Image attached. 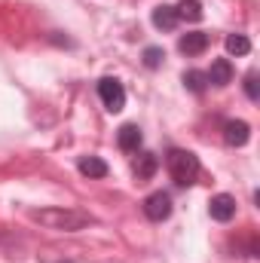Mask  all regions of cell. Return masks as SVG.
I'll return each instance as SVG.
<instances>
[{
  "label": "cell",
  "instance_id": "obj_6",
  "mask_svg": "<svg viewBox=\"0 0 260 263\" xmlns=\"http://www.w3.org/2000/svg\"><path fill=\"white\" fill-rule=\"evenodd\" d=\"M156 168H159V159H156V153L138 150V156L132 159V172H135V178H138V181H150V178L156 175Z\"/></svg>",
  "mask_w": 260,
  "mask_h": 263
},
{
  "label": "cell",
  "instance_id": "obj_16",
  "mask_svg": "<svg viewBox=\"0 0 260 263\" xmlns=\"http://www.w3.org/2000/svg\"><path fill=\"white\" fill-rule=\"evenodd\" d=\"M162 59H165V52H162L159 46H147V49H144V65L150 67V70H156V67L162 65Z\"/></svg>",
  "mask_w": 260,
  "mask_h": 263
},
{
  "label": "cell",
  "instance_id": "obj_9",
  "mask_svg": "<svg viewBox=\"0 0 260 263\" xmlns=\"http://www.w3.org/2000/svg\"><path fill=\"white\" fill-rule=\"evenodd\" d=\"M178 49H181L184 55H202V52L208 49V34H205V31H190V34H184L181 43H178Z\"/></svg>",
  "mask_w": 260,
  "mask_h": 263
},
{
  "label": "cell",
  "instance_id": "obj_2",
  "mask_svg": "<svg viewBox=\"0 0 260 263\" xmlns=\"http://www.w3.org/2000/svg\"><path fill=\"white\" fill-rule=\"evenodd\" d=\"M165 168H169V175L178 187H190L199 178V159L190 150H172L165 156Z\"/></svg>",
  "mask_w": 260,
  "mask_h": 263
},
{
  "label": "cell",
  "instance_id": "obj_10",
  "mask_svg": "<svg viewBox=\"0 0 260 263\" xmlns=\"http://www.w3.org/2000/svg\"><path fill=\"white\" fill-rule=\"evenodd\" d=\"M205 77H208L211 86H227V83H233V65H230V59H214V62H211V70H208Z\"/></svg>",
  "mask_w": 260,
  "mask_h": 263
},
{
  "label": "cell",
  "instance_id": "obj_7",
  "mask_svg": "<svg viewBox=\"0 0 260 263\" xmlns=\"http://www.w3.org/2000/svg\"><path fill=\"white\" fill-rule=\"evenodd\" d=\"M117 144H120L123 153H138L141 144H144V135H141V129L135 123H126V126H120V132H117Z\"/></svg>",
  "mask_w": 260,
  "mask_h": 263
},
{
  "label": "cell",
  "instance_id": "obj_12",
  "mask_svg": "<svg viewBox=\"0 0 260 263\" xmlns=\"http://www.w3.org/2000/svg\"><path fill=\"white\" fill-rule=\"evenodd\" d=\"M77 168H80V175H86V178H104V175H107V162L98 159V156H83V159L77 162Z\"/></svg>",
  "mask_w": 260,
  "mask_h": 263
},
{
  "label": "cell",
  "instance_id": "obj_1",
  "mask_svg": "<svg viewBox=\"0 0 260 263\" xmlns=\"http://www.w3.org/2000/svg\"><path fill=\"white\" fill-rule=\"evenodd\" d=\"M31 220L46 230H55V233H77V230H86L89 223H95V217L80 208H40V211H31Z\"/></svg>",
  "mask_w": 260,
  "mask_h": 263
},
{
  "label": "cell",
  "instance_id": "obj_4",
  "mask_svg": "<svg viewBox=\"0 0 260 263\" xmlns=\"http://www.w3.org/2000/svg\"><path fill=\"white\" fill-rule=\"evenodd\" d=\"M144 214H147L150 220H156V223L165 220V217L172 214V196L162 193V190H159V193H150V196L144 199Z\"/></svg>",
  "mask_w": 260,
  "mask_h": 263
},
{
  "label": "cell",
  "instance_id": "obj_17",
  "mask_svg": "<svg viewBox=\"0 0 260 263\" xmlns=\"http://www.w3.org/2000/svg\"><path fill=\"white\" fill-rule=\"evenodd\" d=\"M245 95L251 98V101H257L260 92H257V70H251L248 77H245Z\"/></svg>",
  "mask_w": 260,
  "mask_h": 263
},
{
  "label": "cell",
  "instance_id": "obj_11",
  "mask_svg": "<svg viewBox=\"0 0 260 263\" xmlns=\"http://www.w3.org/2000/svg\"><path fill=\"white\" fill-rule=\"evenodd\" d=\"M153 25L159 28V31H172L175 25H178V12H175V6L172 3H159L156 9H153Z\"/></svg>",
  "mask_w": 260,
  "mask_h": 263
},
{
  "label": "cell",
  "instance_id": "obj_5",
  "mask_svg": "<svg viewBox=\"0 0 260 263\" xmlns=\"http://www.w3.org/2000/svg\"><path fill=\"white\" fill-rule=\"evenodd\" d=\"M208 214L217 220V223H230L236 217V199L230 193H217V196L208 202Z\"/></svg>",
  "mask_w": 260,
  "mask_h": 263
},
{
  "label": "cell",
  "instance_id": "obj_3",
  "mask_svg": "<svg viewBox=\"0 0 260 263\" xmlns=\"http://www.w3.org/2000/svg\"><path fill=\"white\" fill-rule=\"evenodd\" d=\"M98 98H101V104H104L110 114H120V110L126 107V89H123V83L114 80V77L98 80Z\"/></svg>",
  "mask_w": 260,
  "mask_h": 263
},
{
  "label": "cell",
  "instance_id": "obj_13",
  "mask_svg": "<svg viewBox=\"0 0 260 263\" xmlns=\"http://www.w3.org/2000/svg\"><path fill=\"white\" fill-rule=\"evenodd\" d=\"M175 12H178V22H199V18L205 15L199 0H181V3L175 6Z\"/></svg>",
  "mask_w": 260,
  "mask_h": 263
},
{
  "label": "cell",
  "instance_id": "obj_15",
  "mask_svg": "<svg viewBox=\"0 0 260 263\" xmlns=\"http://www.w3.org/2000/svg\"><path fill=\"white\" fill-rule=\"evenodd\" d=\"M184 86H187L190 92H196V95H199V92H205L208 77H205L202 70H187V73H184Z\"/></svg>",
  "mask_w": 260,
  "mask_h": 263
},
{
  "label": "cell",
  "instance_id": "obj_8",
  "mask_svg": "<svg viewBox=\"0 0 260 263\" xmlns=\"http://www.w3.org/2000/svg\"><path fill=\"white\" fill-rule=\"evenodd\" d=\"M248 138H251V126H248L245 120H230V123L224 126V141H227L230 147H245Z\"/></svg>",
  "mask_w": 260,
  "mask_h": 263
},
{
  "label": "cell",
  "instance_id": "obj_14",
  "mask_svg": "<svg viewBox=\"0 0 260 263\" xmlns=\"http://www.w3.org/2000/svg\"><path fill=\"white\" fill-rule=\"evenodd\" d=\"M227 52L230 55H248L251 52V40L245 34H230L227 37Z\"/></svg>",
  "mask_w": 260,
  "mask_h": 263
}]
</instances>
